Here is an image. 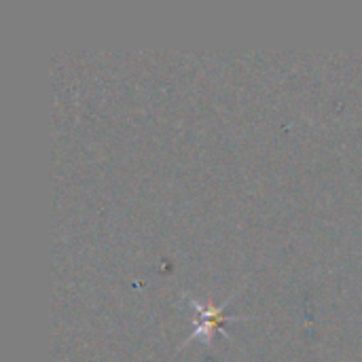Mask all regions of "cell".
Listing matches in <instances>:
<instances>
[{
    "label": "cell",
    "instance_id": "6da1fadb",
    "mask_svg": "<svg viewBox=\"0 0 362 362\" xmlns=\"http://www.w3.org/2000/svg\"><path fill=\"white\" fill-rule=\"evenodd\" d=\"M193 308H195V331L189 335V339L182 344L187 346L189 341H195V339H202L206 344H210L214 331L223 329L225 322L229 320H242V316H227L225 314V308L227 305H214V303H197V301H191Z\"/></svg>",
    "mask_w": 362,
    "mask_h": 362
}]
</instances>
